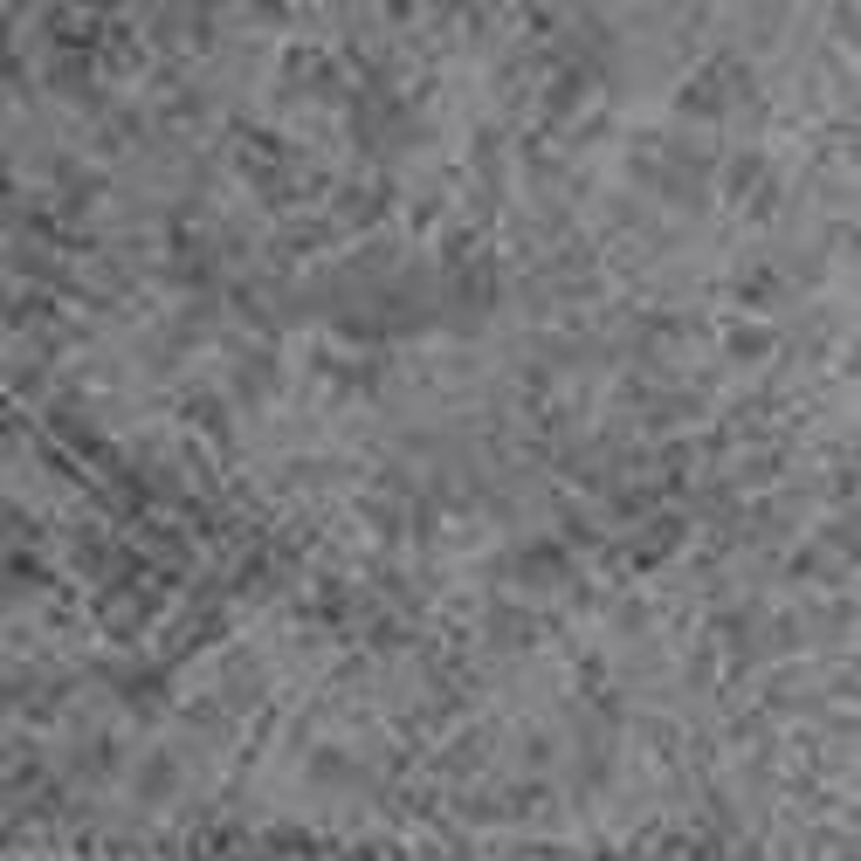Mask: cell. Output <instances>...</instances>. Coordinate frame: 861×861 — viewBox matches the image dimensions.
<instances>
[{
	"mask_svg": "<svg viewBox=\"0 0 861 861\" xmlns=\"http://www.w3.org/2000/svg\"><path fill=\"white\" fill-rule=\"evenodd\" d=\"M311 779H318V786H359V772H352L345 751H311Z\"/></svg>",
	"mask_w": 861,
	"mask_h": 861,
	"instance_id": "5b68a950",
	"label": "cell"
},
{
	"mask_svg": "<svg viewBox=\"0 0 861 861\" xmlns=\"http://www.w3.org/2000/svg\"><path fill=\"white\" fill-rule=\"evenodd\" d=\"M179 414H187L194 427H200V442H214V448H235V421H228V407H221V400H214V393H187V400H179Z\"/></svg>",
	"mask_w": 861,
	"mask_h": 861,
	"instance_id": "7a4b0ae2",
	"label": "cell"
},
{
	"mask_svg": "<svg viewBox=\"0 0 861 861\" xmlns=\"http://www.w3.org/2000/svg\"><path fill=\"white\" fill-rule=\"evenodd\" d=\"M683 538H689V517H683V510H662L655 525L634 538V551H621V559H627L634 572H655V566L675 559V544H683Z\"/></svg>",
	"mask_w": 861,
	"mask_h": 861,
	"instance_id": "6da1fadb",
	"label": "cell"
},
{
	"mask_svg": "<svg viewBox=\"0 0 861 861\" xmlns=\"http://www.w3.org/2000/svg\"><path fill=\"white\" fill-rule=\"evenodd\" d=\"M179 786V765L166 758V751H152V758H138V799L152 807V799H166Z\"/></svg>",
	"mask_w": 861,
	"mask_h": 861,
	"instance_id": "3957f363",
	"label": "cell"
},
{
	"mask_svg": "<svg viewBox=\"0 0 861 861\" xmlns=\"http://www.w3.org/2000/svg\"><path fill=\"white\" fill-rule=\"evenodd\" d=\"M724 345H730V359H765V352L779 345V331L772 324H745V331H730Z\"/></svg>",
	"mask_w": 861,
	"mask_h": 861,
	"instance_id": "277c9868",
	"label": "cell"
},
{
	"mask_svg": "<svg viewBox=\"0 0 861 861\" xmlns=\"http://www.w3.org/2000/svg\"><path fill=\"white\" fill-rule=\"evenodd\" d=\"M779 290H786V283H779L772 269H751L745 283H737V297H745V303H779Z\"/></svg>",
	"mask_w": 861,
	"mask_h": 861,
	"instance_id": "8992f818",
	"label": "cell"
}]
</instances>
